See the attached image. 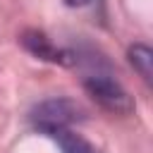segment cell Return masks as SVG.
<instances>
[{
	"label": "cell",
	"mask_w": 153,
	"mask_h": 153,
	"mask_svg": "<svg viewBox=\"0 0 153 153\" xmlns=\"http://www.w3.org/2000/svg\"><path fill=\"white\" fill-rule=\"evenodd\" d=\"M45 136H50V139L57 143V148H60L62 153H96L93 143H88L81 134L72 131V127L53 129V131H48Z\"/></svg>",
	"instance_id": "obj_4"
},
{
	"label": "cell",
	"mask_w": 153,
	"mask_h": 153,
	"mask_svg": "<svg viewBox=\"0 0 153 153\" xmlns=\"http://www.w3.org/2000/svg\"><path fill=\"white\" fill-rule=\"evenodd\" d=\"M79 120H84V110L72 98H48L31 110V124L41 134H48L60 127H72Z\"/></svg>",
	"instance_id": "obj_1"
},
{
	"label": "cell",
	"mask_w": 153,
	"mask_h": 153,
	"mask_svg": "<svg viewBox=\"0 0 153 153\" xmlns=\"http://www.w3.org/2000/svg\"><path fill=\"white\" fill-rule=\"evenodd\" d=\"M84 88H86V93L103 110H108L112 115H129L134 110V98L115 79H108V76H88L84 81Z\"/></svg>",
	"instance_id": "obj_2"
},
{
	"label": "cell",
	"mask_w": 153,
	"mask_h": 153,
	"mask_svg": "<svg viewBox=\"0 0 153 153\" xmlns=\"http://www.w3.org/2000/svg\"><path fill=\"white\" fill-rule=\"evenodd\" d=\"M19 43H22L33 57H38V60L55 62V65H65V67L74 65V55H72L69 50L57 48V45H55L43 31H38V29H26V31H22Z\"/></svg>",
	"instance_id": "obj_3"
},
{
	"label": "cell",
	"mask_w": 153,
	"mask_h": 153,
	"mask_svg": "<svg viewBox=\"0 0 153 153\" xmlns=\"http://www.w3.org/2000/svg\"><path fill=\"white\" fill-rule=\"evenodd\" d=\"M91 0H65V5L67 7H84V5H88Z\"/></svg>",
	"instance_id": "obj_6"
},
{
	"label": "cell",
	"mask_w": 153,
	"mask_h": 153,
	"mask_svg": "<svg viewBox=\"0 0 153 153\" xmlns=\"http://www.w3.org/2000/svg\"><path fill=\"white\" fill-rule=\"evenodd\" d=\"M127 57H129V65L136 69V74L146 84H151L153 81V50L146 43H134V45H129Z\"/></svg>",
	"instance_id": "obj_5"
}]
</instances>
